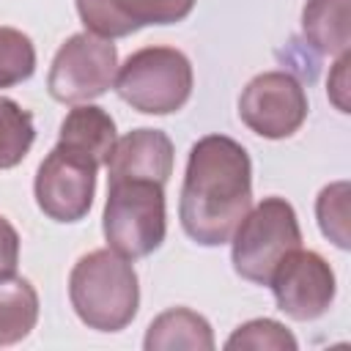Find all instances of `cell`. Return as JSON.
Wrapping results in <instances>:
<instances>
[{"instance_id":"obj_4","label":"cell","mask_w":351,"mask_h":351,"mask_svg":"<svg viewBox=\"0 0 351 351\" xmlns=\"http://www.w3.org/2000/svg\"><path fill=\"white\" fill-rule=\"evenodd\" d=\"M118 96L137 112L167 115L192 93V63L176 47H143L115 71Z\"/></svg>"},{"instance_id":"obj_16","label":"cell","mask_w":351,"mask_h":351,"mask_svg":"<svg viewBox=\"0 0 351 351\" xmlns=\"http://www.w3.org/2000/svg\"><path fill=\"white\" fill-rule=\"evenodd\" d=\"M36 140L33 115L14 99L0 96V170L16 167Z\"/></svg>"},{"instance_id":"obj_21","label":"cell","mask_w":351,"mask_h":351,"mask_svg":"<svg viewBox=\"0 0 351 351\" xmlns=\"http://www.w3.org/2000/svg\"><path fill=\"white\" fill-rule=\"evenodd\" d=\"M348 52L340 55V60L335 63V71L329 74V99L337 104L340 112H348Z\"/></svg>"},{"instance_id":"obj_11","label":"cell","mask_w":351,"mask_h":351,"mask_svg":"<svg viewBox=\"0 0 351 351\" xmlns=\"http://www.w3.org/2000/svg\"><path fill=\"white\" fill-rule=\"evenodd\" d=\"M173 176V143L159 129H134L115 140L107 159V181L143 178L167 184Z\"/></svg>"},{"instance_id":"obj_14","label":"cell","mask_w":351,"mask_h":351,"mask_svg":"<svg viewBox=\"0 0 351 351\" xmlns=\"http://www.w3.org/2000/svg\"><path fill=\"white\" fill-rule=\"evenodd\" d=\"M351 0H307L302 11L304 38L326 55H343L351 44Z\"/></svg>"},{"instance_id":"obj_6","label":"cell","mask_w":351,"mask_h":351,"mask_svg":"<svg viewBox=\"0 0 351 351\" xmlns=\"http://www.w3.org/2000/svg\"><path fill=\"white\" fill-rule=\"evenodd\" d=\"M118 71V49L110 38L96 33H74L58 49L47 88L55 101L82 104L101 93H107L115 82Z\"/></svg>"},{"instance_id":"obj_1","label":"cell","mask_w":351,"mask_h":351,"mask_svg":"<svg viewBox=\"0 0 351 351\" xmlns=\"http://www.w3.org/2000/svg\"><path fill=\"white\" fill-rule=\"evenodd\" d=\"M250 208L252 165L244 145L225 134L200 137L189 151L178 200L184 233L203 247H219Z\"/></svg>"},{"instance_id":"obj_12","label":"cell","mask_w":351,"mask_h":351,"mask_svg":"<svg viewBox=\"0 0 351 351\" xmlns=\"http://www.w3.org/2000/svg\"><path fill=\"white\" fill-rule=\"evenodd\" d=\"M115 121L110 118V112H104L101 107L93 104H77L74 110H69V115L60 123L58 132V143L88 156L96 167L107 165L112 148H115Z\"/></svg>"},{"instance_id":"obj_9","label":"cell","mask_w":351,"mask_h":351,"mask_svg":"<svg viewBox=\"0 0 351 351\" xmlns=\"http://www.w3.org/2000/svg\"><path fill=\"white\" fill-rule=\"evenodd\" d=\"M277 307L293 321L321 318L335 299V271L313 250H291L269 277Z\"/></svg>"},{"instance_id":"obj_8","label":"cell","mask_w":351,"mask_h":351,"mask_svg":"<svg viewBox=\"0 0 351 351\" xmlns=\"http://www.w3.org/2000/svg\"><path fill=\"white\" fill-rule=\"evenodd\" d=\"M96 165L66 148L55 145L36 173V203L55 222H77L90 211L96 192Z\"/></svg>"},{"instance_id":"obj_7","label":"cell","mask_w":351,"mask_h":351,"mask_svg":"<svg viewBox=\"0 0 351 351\" xmlns=\"http://www.w3.org/2000/svg\"><path fill=\"white\" fill-rule=\"evenodd\" d=\"M239 118L266 140L291 137L307 118L302 82L288 71H263L247 82L239 96Z\"/></svg>"},{"instance_id":"obj_20","label":"cell","mask_w":351,"mask_h":351,"mask_svg":"<svg viewBox=\"0 0 351 351\" xmlns=\"http://www.w3.org/2000/svg\"><path fill=\"white\" fill-rule=\"evenodd\" d=\"M19 263V236L14 230V225L0 217V280L11 277L16 271Z\"/></svg>"},{"instance_id":"obj_10","label":"cell","mask_w":351,"mask_h":351,"mask_svg":"<svg viewBox=\"0 0 351 351\" xmlns=\"http://www.w3.org/2000/svg\"><path fill=\"white\" fill-rule=\"evenodd\" d=\"M192 8L195 0H77L82 25L101 38H121L145 25H173Z\"/></svg>"},{"instance_id":"obj_3","label":"cell","mask_w":351,"mask_h":351,"mask_svg":"<svg viewBox=\"0 0 351 351\" xmlns=\"http://www.w3.org/2000/svg\"><path fill=\"white\" fill-rule=\"evenodd\" d=\"M101 228L110 250L129 261L159 250L167 233L165 184L143 178L110 181Z\"/></svg>"},{"instance_id":"obj_2","label":"cell","mask_w":351,"mask_h":351,"mask_svg":"<svg viewBox=\"0 0 351 351\" xmlns=\"http://www.w3.org/2000/svg\"><path fill=\"white\" fill-rule=\"evenodd\" d=\"M69 299L85 326L121 332L137 315V271L129 258L112 250H93L74 263L69 274Z\"/></svg>"},{"instance_id":"obj_17","label":"cell","mask_w":351,"mask_h":351,"mask_svg":"<svg viewBox=\"0 0 351 351\" xmlns=\"http://www.w3.org/2000/svg\"><path fill=\"white\" fill-rule=\"evenodd\" d=\"M36 71V47L16 27H0V88L25 82Z\"/></svg>"},{"instance_id":"obj_18","label":"cell","mask_w":351,"mask_h":351,"mask_svg":"<svg viewBox=\"0 0 351 351\" xmlns=\"http://www.w3.org/2000/svg\"><path fill=\"white\" fill-rule=\"evenodd\" d=\"M318 225L329 241H335L340 250L348 247V184L337 181L326 189H321L315 203Z\"/></svg>"},{"instance_id":"obj_5","label":"cell","mask_w":351,"mask_h":351,"mask_svg":"<svg viewBox=\"0 0 351 351\" xmlns=\"http://www.w3.org/2000/svg\"><path fill=\"white\" fill-rule=\"evenodd\" d=\"M233 269L239 277L269 285L274 266L296 247H302V230L296 211L282 197H263L244 214L233 230Z\"/></svg>"},{"instance_id":"obj_15","label":"cell","mask_w":351,"mask_h":351,"mask_svg":"<svg viewBox=\"0 0 351 351\" xmlns=\"http://www.w3.org/2000/svg\"><path fill=\"white\" fill-rule=\"evenodd\" d=\"M38 321V293L25 277L0 280V346L19 343Z\"/></svg>"},{"instance_id":"obj_13","label":"cell","mask_w":351,"mask_h":351,"mask_svg":"<svg viewBox=\"0 0 351 351\" xmlns=\"http://www.w3.org/2000/svg\"><path fill=\"white\" fill-rule=\"evenodd\" d=\"M143 346L145 351H173V348L211 351L214 335L203 315H197L189 307H173L151 321Z\"/></svg>"},{"instance_id":"obj_19","label":"cell","mask_w":351,"mask_h":351,"mask_svg":"<svg viewBox=\"0 0 351 351\" xmlns=\"http://www.w3.org/2000/svg\"><path fill=\"white\" fill-rule=\"evenodd\" d=\"M225 348H230V351H239V348H277V351H293L296 348V337L282 326V324H277V321H271V318H255V321H247L244 326H239L230 337H228V343H225Z\"/></svg>"}]
</instances>
